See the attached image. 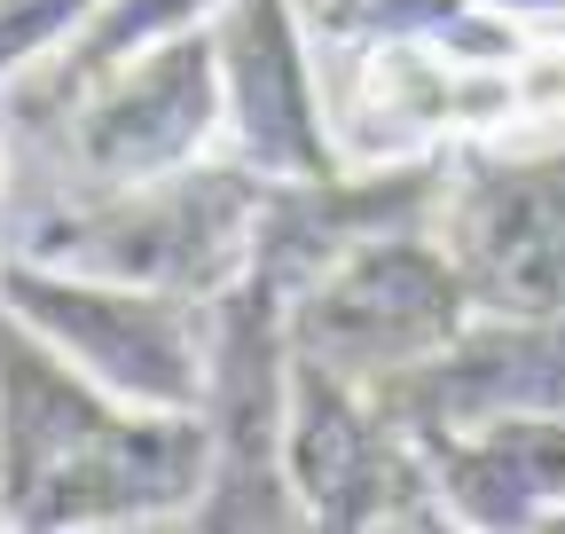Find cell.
<instances>
[{
  "instance_id": "6da1fadb",
  "label": "cell",
  "mask_w": 565,
  "mask_h": 534,
  "mask_svg": "<svg viewBox=\"0 0 565 534\" xmlns=\"http://www.w3.org/2000/svg\"><path fill=\"white\" fill-rule=\"evenodd\" d=\"M212 480V425L181 409L118 417V393L55 370L24 314H0V519H141Z\"/></svg>"
},
{
  "instance_id": "7a4b0ae2",
  "label": "cell",
  "mask_w": 565,
  "mask_h": 534,
  "mask_svg": "<svg viewBox=\"0 0 565 534\" xmlns=\"http://www.w3.org/2000/svg\"><path fill=\"white\" fill-rule=\"evenodd\" d=\"M0 307L24 314L47 346H63L118 400H141V409H189L196 400V346L173 291L55 276L47 259H9L0 267Z\"/></svg>"
},
{
  "instance_id": "3957f363",
  "label": "cell",
  "mask_w": 565,
  "mask_h": 534,
  "mask_svg": "<svg viewBox=\"0 0 565 534\" xmlns=\"http://www.w3.org/2000/svg\"><path fill=\"white\" fill-rule=\"evenodd\" d=\"M463 276L456 259L416 244V228L377 236L353 259H338V276L299 307V354L362 370V362H424L456 339L463 314Z\"/></svg>"
},
{
  "instance_id": "277c9868",
  "label": "cell",
  "mask_w": 565,
  "mask_h": 534,
  "mask_svg": "<svg viewBox=\"0 0 565 534\" xmlns=\"http://www.w3.org/2000/svg\"><path fill=\"white\" fill-rule=\"evenodd\" d=\"M448 259L494 314H565V158L487 165L456 196Z\"/></svg>"
},
{
  "instance_id": "5b68a950",
  "label": "cell",
  "mask_w": 565,
  "mask_h": 534,
  "mask_svg": "<svg viewBox=\"0 0 565 534\" xmlns=\"http://www.w3.org/2000/svg\"><path fill=\"white\" fill-rule=\"evenodd\" d=\"M275 276H259L228 299V330H221V370H212V393H221V409H212V503L196 511L204 526H267V519H291L275 488V440H291L282 425V362H275Z\"/></svg>"
},
{
  "instance_id": "8992f818",
  "label": "cell",
  "mask_w": 565,
  "mask_h": 534,
  "mask_svg": "<svg viewBox=\"0 0 565 534\" xmlns=\"http://www.w3.org/2000/svg\"><path fill=\"white\" fill-rule=\"evenodd\" d=\"M103 79L110 87L79 118V158L110 181H158L212 134L221 95H228V63H221V40L173 32L158 40V55L141 63L126 55Z\"/></svg>"
},
{
  "instance_id": "52a82bcc",
  "label": "cell",
  "mask_w": 565,
  "mask_h": 534,
  "mask_svg": "<svg viewBox=\"0 0 565 534\" xmlns=\"http://www.w3.org/2000/svg\"><path fill=\"white\" fill-rule=\"evenodd\" d=\"M221 63H228V118H236L244 165L275 181H330L338 150L315 118V79L291 32V0H236L221 32Z\"/></svg>"
},
{
  "instance_id": "ba28073f",
  "label": "cell",
  "mask_w": 565,
  "mask_h": 534,
  "mask_svg": "<svg viewBox=\"0 0 565 534\" xmlns=\"http://www.w3.org/2000/svg\"><path fill=\"white\" fill-rule=\"evenodd\" d=\"M393 409L416 425H494L526 409H565V330L557 314H519L494 339L424 354L401 385Z\"/></svg>"
},
{
  "instance_id": "9c48e42d",
  "label": "cell",
  "mask_w": 565,
  "mask_h": 534,
  "mask_svg": "<svg viewBox=\"0 0 565 534\" xmlns=\"http://www.w3.org/2000/svg\"><path fill=\"white\" fill-rule=\"evenodd\" d=\"M424 456L440 472V495L456 503V519L479 526H526L565 495V425L557 409H526V417H494L471 425V440L416 425Z\"/></svg>"
},
{
  "instance_id": "30bf717a",
  "label": "cell",
  "mask_w": 565,
  "mask_h": 534,
  "mask_svg": "<svg viewBox=\"0 0 565 534\" xmlns=\"http://www.w3.org/2000/svg\"><path fill=\"white\" fill-rule=\"evenodd\" d=\"M291 472L307 511L330 526H362L393 495V463H385V440L370 432V409L353 400L345 370L315 354H299L291 370Z\"/></svg>"
},
{
  "instance_id": "8fae6325",
  "label": "cell",
  "mask_w": 565,
  "mask_h": 534,
  "mask_svg": "<svg viewBox=\"0 0 565 534\" xmlns=\"http://www.w3.org/2000/svg\"><path fill=\"white\" fill-rule=\"evenodd\" d=\"M212 0H110V9L79 32V55H71V72H63V87H79V79H103L110 63H126V55H141V47H158V40H173L189 17H204Z\"/></svg>"
},
{
  "instance_id": "7c38bea8",
  "label": "cell",
  "mask_w": 565,
  "mask_h": 534,
  "mask_svg": "<svg viewBox=\"0 0 565 534\" xmlns=\"http://www.w3.org/2000/svg\"><path fill=\"white\" fill-rule=\"evenodd\" d=\"M79 17H87V0H0V72H17L32 47H47Z\"/></svg>"
},
{
  "instance_id": "4fadbf2b",
  "label": "cell",
  "mask_w": 565,
  "mask_h": 534,
  "mask_svg": "<svg viewBox=\"0 0 565 534\" xmlns=\"http://www.w3.org/2000/svg\"><path fill=\"white\" fill-rule=\"evenodd\" d=\"M519 118H550L565 110V47H519Z\"/></svg>"
}]
</instances>
